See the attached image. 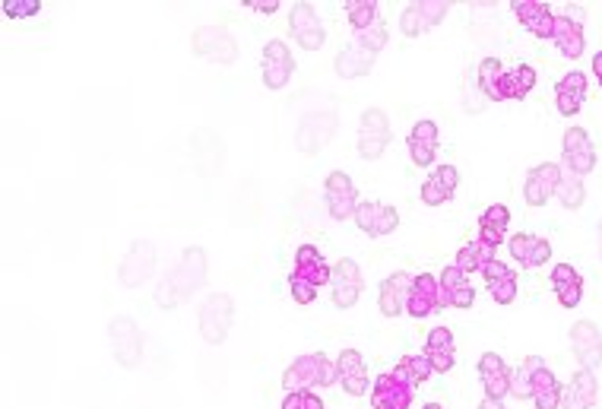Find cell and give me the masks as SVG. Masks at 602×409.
I'll use <instances>...</instances> for the list:
<instances>
[{"instance_id":"obj_1","label":"cell","mask_w":602,"mask_h":409,"mask_svg":"<svg viewBox=\"0 0 602 409\" xmlns=\"http://www.w3.org/2000/svg\"><path fill=\"white\" fill-rule=\"evenodd\" d=\"M206 273H210V260L200 245L184 248L178 264L162 276V283L156 286V305L162 311H175L184 302H191L197 289L206 286Z\"/></svg>"},{"instance_id":"obj_2","label":"cell","mask_w":602,"mask_h":409,"mask_svg":"<svg viewBox=\"0 0 602 409\" xmlns=\"http://www.w3.org/2000/svg\"><path fill=\"white\" fill-rule=\"evenodd\" d=\"M336 130H340V115H336L333 105L305 111V115L298 118V130H295L298 153L301 156H317L324 146H330V140L336 137Z\"/></svg>"},{"instance_id":"obj_3","label":"cell","mask_w":602,"mask_h":409,"mask_svg":"<svg viewBox=\"0 0 602 409\" xmlns=\"http://www.w3.org/2000/svg\"><path fill=\"white\" fill-rule=\"evenodd\" d=\"M235 324V299L229 292H213L206 295V302L197 311V327H200V340L206 346H222L229 340Z\"/></svg>"},{"instance_id":"obj_4","label":"cell","mask_w":602,"mask_h":409,"mask_svg":"<svg viewBox=\"0 0 602 409\" xmlns=\"http://www.w3.org/2000/svg\"><path fill=\"white\" fill-rule=\"evenodd\" d=\"M336 362H330L324 352H311V356H298L286 371H282V387L286 394L292 390H317L336 384Z\"/></svg>"},{"instance_id":"obj_5","label":"cell","mask_w":602,"mask_h":409,"mask_svg":"<svg viewBox=\"0 0 602 409\" xmlns=\"http://www.w3.org/2000/svg\"><path fill=\"white\" fill-rule=\"evenodd\" d=\"M108 343H111V356H115V362L121 368H137L143 362V349H146L143 330H140V324L134 318H127V314L111 318Z\"/></svg>"},{"instance_id":"obj_6","label":"cell","mask_w":602,"mask_h":409,"mask_svg":"<svg viewBox=\"0 0 602 409\" xmlns=\"http://www.w3.org/2000/svg\"><path fill=\"white\" fill-rule=\"evenodd\" d=\"M156 264H159V257H156L153 241H146V238L130 241L127 254L121 257V264H118V283L124 289H140L143 283L153 280Z\"/></svg>"},{"instance_id":"obj_7","label":"cell","mask_w":602,"mask_h":409,"mask_svg":"<svg viewBox=\"0 0 602 409\" xmlns=\"http://www.w3.org/2000/svg\"><path fill=\"white\" fill-rule=\"evenodd\" d=\"M191 48H194L197 58L210 61V64L229 67V64L238 61V42H235V35H232L229 29H222V26H200V29H194Z\"/></svg>"},{"instance_id":"obj_8","label":"cell","mask_w":602,"mask_h":409,"mask_svg":"<svg viewBox=\"0 0 602 409\" xmlns=\"http://www.w3.org/2000/svg\"><path fill=\"white\" fill-rule=\"evenodd\" d=\"M390 143V121H387V111L384 108H365L362 111V121H359V156L374 162L381 159L384 150Z\"/></svg>"},{"instance_id":"obj_9","label":"cell","mask_w":602,"mask_h":409,"mask_svg":"<svg viewBox=\"0 0 602 409\" xmlns=\"http://www.w3.org/2000/svg\"><path fill=\"white\" fill-rule=\"evenodd\" d=\"M324 197H327V213L330 219L336 222H346V219H355V210H359V191H355V184L346 172H330L327 181H324Z\"/></svg>"},{"instance_id":"obj_10","label":"cell","mask_w":602,"mask_h":409,"mask_svg":"<svg viewBox=\"0 0 602 409\" xmlns=\"http://www.w3.org/2000/svg\"><path fill=\"white\" fill-rule=\"evenodd\" d=\"M289 32L298 42V48H305V51H321L327 42V29H324L321 16H317V10L311 4H292Z\"/></svg>"},{"instance_id":"obj_11","label":"cell","mask_w":602,"mask_h":409,"mask_svg":"<svg viewBox=\"0 0 602 409\" xmlns=\"http://www.w3.org/2000/svg\"><path fill=\"white\" fill-rule=\"evenodd\" d=\"M260 73H263V86L267 89H286L289 86L292 73H295V58L282 39H270L267 45H263Z\"/></svg>"},{"instance_id":"obj_12","label":"cell","mask_w":602,"mask_h":409,"mask_svg":"<svg viewBox=\"0 0 602 409\" xmlns=\"http://www.w3.org/2000/svg\"><path fill=\"white\" fill-rule=\"evenodd\" d=\"M561 150H564V165L568 172H574L577 178H587L596 169V150L593 140L583 127H568L561 137Z\"/></svg>"},{"instance_id":"obj_13","label":"cell","mask_w":602,"mask_h":409,"mask_svg":"<svg viewBox=\"0 0 602 409\" xmlns=\"http://www.w3.org/2000/svg\"><path fill=\"white\" fill-rule=\"evenodd\" d=\"M561 175H564V169L558 162H539L536 169L526 172V181H523L526 207H545V203L555 197Z\"/></svg>"},{"instance_id":"obj_14","label":"cell","mask_w":602,"mask_h":409,"mask_svg":"<svg viewBox=\"0 0 602 409\" xmlns=\"http://www.w3.org/2000/svg\"><path fill=\"white\" fill-rule=\"evenodd\" d=\"M355 226H359L371 238H384V235L400 229V213L393 210L390 203L359 200V210H355Z\"/></svg>"},{"instance_id":"obj_15","label":"cell","mask_w":602,"mask_h":409,"mask_svg":"<svg viewBox=\"0 0 602 409\" xmlns=\"http://www.w3.org/2000/svg\"><path fill=\"white\" fill-rule=\"evenodd\" d=\"M441 283L435 280L431 273H416L412 276V289H409V299H406V314L416 321H425L428 314L441 311Z\"/></svg>"},{"instance_id":"obj_16","label":"cell","mask_w":602,"mask_h":409,"mask_svg":"<svg viewBox=\"0 0 602 409\" xmlns=\"http://www.w3.org/2000/svg\"><path fill=\"white\" fill-rule=\"evenodd\" d=\"M336 381L346 390L349 397H365L371 390V378H368V365L362 359L359 349H343L340 359H336Z\"/></svg>"},{"instance_id":"obj_17","label":"cell","mask_w":602,"mask_h":409,"mask_svg":"<svg viewBox=\"0 0 602 409\" xmlns=\"http://www.w3.org/2000/svg\"><path fill=\"white\" fill-rule=\"evenodd\" d=\"M507 251L517 260L520 267L526 270H536V267H545L552 260V241L542 238V235H530V232H520L507 241Z\"/></svg>"},{"instance_id":"obj_18","label":"cell","mask_w":602,"mask_h":409,"mask_svg":"<svg viewBox=\"0 0 602 409\" xmlns=\"http://www.w3.org/2000/svg\"><path fill=\"white\" fill-rule=\"evenodd\" d=\"M599 400V378L593 368H577L571 384L561 390V409H593Z\"/></svg>"},{"instance_id":"obj_19","label":"cell","mask_w":602,"mask_h":409,"mask_svg":"<svg viewBox=\"0 0 602 409\" xmlns=\"http://www.w3.org/2000/svg\"><path fill=\"white\" fill-rule=\"evenodd\" d=\"M412 390L409 384H403L400 378H393V371H384V375L374 378V390H371V406L374 409H409L412 406Z\"/></svg>"},{"instance_id":"obj_20","label":"cell","mask_w":602,"mask_h":409,"mask_svg":"<svg viewBox=\"0 0 602 409\" xmlns=\"http://www.w3.org/2000/svg\"><path fill=\"white\" fill-rule=\"evenodd\" d=\"M571 346L580 359V368H599L602 365V330L593 321H577L571 327Z\"/></svg>"},{"instance_id":"obj_21","label":"cell","mask_w":602,"mask_h":409,"mask_svg":"<svg viewBox=\"0 0 602 409\" xmlns=\"http://www.w3.org/2000/svg\"><path fill=\"white\" fill-rule=\"evenodd\" d=\"M479 378H482V387H485V397L504 400L507 394H511V368H507V362L498 356V352H482Z\"/></svg>"},{"instance_id":"obj_22","label":"cell","mask_w":602,"mask_h":409,"mask_svg":"<svg viewBox=\"0 0 602 409\" xmlns=\"http://www.w3.org/2000/svg\"><path fill=\"white\" fill-rule=\"evenodd\" d=\"M511 10H514V16L520 20V26L530 29L536 39H552L555 13H552L549 4H542V0H514Z\"/></svg>"},{"instance_id":"obj_23","label":"cell","mask_w":602,"mask_h":409,"mask_svg":"<svg viewBox=\"0 0 602 409\" xmlns=\"http://www.w3.org/2000/svg\"><path fill=\"white\" fill-rule=\"evenodd\" d=\"M406 146H409L412 162H416L419 169L435 165V159H438V124L435 121H419L416 127L409 130Z\"/></svg>"},{"instance_id":"obj_24","label":"cell","mask_w":602,"mask_h":409,"mask_svg":"<svg viewBox=\"0 0 602 409\" xmlns=\"http://www.w3.org/2000/svg\"><path fill=\"white\" fill-rule=\"evenodd\" d=\"M409 289H412V276L409 273H390L387 280L381 283L378 292V308L384 318H400L406 314V299H409Z\"/></svg>"},{"instance_id":"obj_25","label":"cell","mask_w":602,"mask_h":409,"mask_svg":"<svg viewBox=\"0 0 602 409\" xmlns=\"http://www.w3.org/2000/svg\"><path fill=\"white\" fill-rule=\"evenodd\" d=\"M552 45L558 48L561 58H568V61L583 58V51H587V39H583V26L574 23V20H568V16H564V13H555Z\"/></svg>"},{"instance_id":"obj_26","label":"cell","mask_w":602,"mask_h":409,"mask_svg":"<svg viewBox=\"0 0 602 409\" xmlns=\"http://www.w3.org/2000/svg\"><path fill=\"white\" fill-rule=\"evenodd\" d=\"M374 61H378V54H374V51H368L362 45H349V48H343L340 54H336L333 70H336V77H340V80H362V77H368V73H371Z\"/></svg>"},{"instance_id":"obj_27","label":"cell","mask_w":602,"mask_h":409,"mask_svg":"<svg viewBox=\"0 0 602 409\" xmlns=\"http://www.w3.org/2000/svg\"><path fill=\"white\" fill-rule=\"evenodd\" d=\"M295 276H301V280H308L311 286L321 289L324 283L333 280V267H327L324 254L314 245H301L295 251Z\"/></svg>"},{"instance_id":"obj_28","label":"cell","mask_w":602,"mask_h":409,"mask_svg":"<svg viewBox=\"0 0 602 409\" xmlns=\"http://www.w3.org/2000/svg\"><path fill=\"white\" fill-rule=\"evenodd\" d=\"M552 289L558 295L561 308H577L583 299V276L571 264H555L552 267Z\"/></svg>"},{"instance_id":"obj_29","label":"cell","mask_w":602,"mask_h":409,"mask_svg":"<svg viewBox=\"0 0 602 409\" xmlns=\"http://www.w3.org/2000/svg\"><path fill=\"white\" fill-rule=\"evenodd\" d=\"M504 64L501 58H482L479 61V89L488 102H507V83H504Z\"/></svg>"},{"instance_id":"obj_30","label":"cell","mask_w":602,"mask_h":409,"mask_svg":"<svg viewBox=\"0 0 602 409\" xmlns=\"http://www.w3.org/2000/svg\"><path fill=\"white\" fill-rule=\"evenodd\" d=\"M561 384L555 378V371L549 365H542L536 375H533V390H530V400L536 409H561Z\"/></svg>"},{"instance_id":"obj_31","label":"cell","mask_w":602,"mask_h":409,"mask_svg":"<svg viewBox=\"0 0 602 409\" xmlns=\"http://www.w3.org/2000/svg\"><path fill=\"white\" fill-rule=\"evenodd\" d=\"M431 375H435V368H431L428 356H403L397 365H393V378H400L412 390L422 387Z\"/></svg>"},{"instance_id":"obj_32","label":"cell","mask_w":602,"mask_h":409,"mask_svg":"<svg viewBox=\"0 0 602 409\" xmlns=\"http://www.w3.org/2000/svg\"><path fill=\"white\" fill-rule=\"evenodd\" d=\"M507 83V102H523L536 86V67L533 64H517L514 70L504 73Z\"/></svg>"},{"instance_id":"obj_33","label":"cell","mask_w":602,"mask_h":409,"mask_svg":"<svg viewBox=\"0 0 602 409\" xmlns=\"http://www.w3.org/2000/svg\"><path fill=\"white\" fill-rule=\"evenodd\" d=\"M495 248H488V245H482V241L476 238V241H469V245H463L460 251H457V260L454 264L469 276V273H482L485 270V264L488 260H495Z\"/></svg>"},{"instance_id":"obj_34","label":"cell","mask_w":602,"mask_h":409,"mask_svg":"<svg viewBox=\"0 0 602 409\" xmlns=\"http://www.w3.org/2000/svg\"><path fill=\"white\" fill-rule=\"evenodd\" d=\"M555 197H558V203L564 210H580L583 200H587V184H583V178H577L574 172H564L561 181H558Z\"/></svg>"},{"instance_id":"obj_35","label":"cell","mask_w":602,"mask_h":409,"mask_svg":"<svg viewBox=\"0 0 602 409\" xmlns=\"http://www.w3.org/2000/svg\"><path fill=\"white\" fill-rule=\"evenodd\" d=\"M545 365V359L542 356H530V359H523L514 371H511V394L517 397V400H526L530 397V390H533V375L536 371Z\"/></svg>"},{"instance_id":"obj_36","label":"cell","mask_w":602,"mask_h":409,"mask_svg":"<svg viewBox=\"0 0 602 409\" xmlns=\"http://www.w3.org/2000/svg\"><path fill=\"white\" fill-rule=\"evenodd\" d=\"M346 13H349V23L355 32H365L381 20L374 0H352V4H346Z\"/></svg>"},{"instance_id":"obj_37","label":"cell","mask_w":602,"mask_h":409,"mask_svg":"<svg viewBox=\"0 0 602 409\" xmlns=\"http://www.w3.org/2000/svg\"><path fill=\"white\" fill-rule=\"evenodd\" d=\"M330 286H352V289H362V286H365V283H362V267L355 264L352 257H343V260H336Z\"/></svg>"},{"instance_id":"obj_38","label":"cell","mask_w":602,"mask_h":409,"mask_svg":"<svg viewBox=\"0 0 602 409\" xmlns=\"http://www.w3.org/2000/svg\"><path fill=\"white\" fill-rule=\"evenodd\" d=\"M583 102H587V92H577V89H568V86L555 83V105H558V115L574 118L577 111L583 108Z\"/></svg>"},{"instance_id":"obj_39","label":"cell","mask_w":602,"mask_h":409,"mask_svg":"<svg viewBox=\"0 0 602 409\" xmlns=\"http://www.w3.org/2000/svg\"><path fill=\"white\" fill-rule=\"evenodd\" d=\"M387 39H390V32H387V23L384 20H378L371 29H365V32H355V45H362V48H368V51H374V54H381L384 48H387Z\"/></svg>"},{"instance_id":"obj_40","label":"cell","mask_w":602,"mask_h":409,"mask_svg":"<svg viewBox=\"0 0 602 409\" xmlns=\"http://www.w3.org/2000/svg\"><path fill=\"white\" fill-rule=\"evenodd\" d=\"M42 13V0H4L7 20H29V16Z\"/></svg>"},{"instance_id":"obj_41","label":"cell","mask_w":602,"mask_h":409,"mask_svg":"<svg viewBox=\"0 0 602 409\" xmlns=\"http://www.w3.org/2000/svg\"><path fill=\"white\" fill-rule=\"evenodd\" d=\"M282 409H327V406L314 390H292V394L282 397Z\"/></svg>"},{"instance_id":"obj_42","label":"cell","mask_w":602,"mask_h":409,"mask_svg":"<svg viewBox=\"0 0 602 409\" xmlns=\"http://www.w3.org/2000/svg\"><path fill=\"white\" fill-rule=\"evenodd\" d=\"M400 29H403L406 39H416V35L428 32V23L422 20V13H419V7H416V4H409V7L400 13Z\"/></svg>"},{"instance_id":"obj_43","label":"cell","mask_w":602,"mask_h":409,"mask_svg":"<svg viewBox=\"0 0 602 409\" xmlns=\"http://www.w3.org/2000/svg\"><path fill=\"white\" fill-rule=\"evenodd\" d=\"M416 7H419V13H422V20L428 23V29H435L444 16H447V10H450V4L447 0H416Z\"/></svg>"},{"instance_id":"obj_44","label":"cell","mask_w":602,"mask_h":409,"mask_svg":"<svg viewBox=\"0 0 602 409\" xmlns=\"http://www.w3.org/2000/svg\"><path fill=\"white\" fill-rule=\"evenodd\" d=\"M289 292L298 305H314V299H317V286H311L308 280H301L295 273L289 276Z\"/></svg>"},{"instance_id":"obj_45","label":"cell","mask_w":602,"mask_h":409,"mask_svg":"<svg viewBox=\"0 0 602 409\" xmlns=\"http://www.w3.org/2000/svg\"><path fill=\"white\" fill-rule=\"evenodd\" d=\"M479 226H492V229H507L511 226V210L504 207V203H492L485 213H482V219H479Z\"/></svg>"},{"instance_id":"obj_46","label":"cell","mask_w":602,"mask_h":409,"mask_svg":"<svg viewBox=\"0 0 602 409\" xmlns=\"http://www.w3.org/2000/svg\"><path fill=\"white\" fill-rule=\"evenodd\" d=\"M431 178H435L450 197H454L457 188H460V172H457V165H438V169L431 172Z\"/></svg>"},{"instance_id":"obj_47","label":"cell","mask_w":602,"mask_h":409,"mask_svg":"<svg viewBox=\"0 0 602 409\" xmlns=\"http://www.w3.org/2000/svg\"><path fill=\"white\" fill-rule=\"evenodd\" d=\"M488 292H492V299L504 308V305H514L517 302V276H511V280H501L495 286H488Z\"/></svg>"},{"instance_id":"obj_48","label":"cell","mask_w":602,"mask_h":409,"mask_svg":"<svg viewBox=\"0 0 602 409\" xmlns=\"http://www.w3.org/2000/svg\"><path fill=\"white\" fill-rule=\"evenodd\" d=\"M447 200H450V194L441 188V184H438L435 178H428V181L422 184V203H425V207H444Z\"/></svg>"},{"instance_id":"obj_49","label":"cell","mask_w":602,"mask_h":409,"mask_svg":"<svg viewBox=\"0 0 602 409\" xmlns=\"http://www.w3.org/2000/svg\"><path fill=\"white\" fill-rule=\"evenodd\" d=\"M482 276H485V283H488V286H495V283H501V280H511L514 270L507 267L504 260H498V257H495V260H488V264H485Z\"/></svg>"},{"instance_id":"obj_50","label":"cell","mask_w":602,"mask_h":409,"mask_svg":"<svg viewBox=\"0 0 602 409\" xmlns=\"http://www.w3.org/2000/svg\"><path fill=\"white\" fill-rule=\"evenodd\" d=\"M425 356H428L431 368H435L438 375H447V371L454 368V362H457V359H454V349H428Z\"/></svg>"},{"instance_id":"obj_51","label":"cell","mask_w":602,"mask_h":409,"mask_svg":"<svg viewBox=\"0 0 602 409\" xmlns=\"http://www.w3.org/2000/svg\"><path fill=\"white\" fill-rule=\"evenodd\" d=\"M428 349H454V333H450V327H435L428 333L425 340V352Z\"/></svg>"},{"instance_id":"obj_52","label":"cell","mask_w":602,"mask_h":409,"mask_svg":"<svg viewBox=\"0 0 602 409\" xmlns=\"http://www.w3.org/2000/svg\"><path fill=\"white\" fill-rule=\"evenodd\" d=\"M476 305V289L473 286H463L454 295H447V308H473Z\"/></svg>"},{"instance_id":"obj_53","label":"cell","mask_w":602,"mask_h":409,"mask_svg":"<svg viewBox=\"0 0 602 409\" xmlns=\"http://www.w3.org/2000/svg\"><path fill=\"white\" fill-rule=\"evenodd\" d=\"M504 232L507 229H492V226H479V241H482V245H488V248H501V241H504Z\"/></svg>"},{"instance_id":"obj_54","label":"cell","mask_w":602,"mask_h":409,"mask_svg":"<svg viewBox=\"0 0 602 409\" xmlns=\"http://www.w3.org/2000/svg\"><path fill=\"white\" fill-rule=\"evenodd\" d=\"M558 83H561V86H568V89H577V92H587V86H590L587 73H580V70H568Z\"/></svg>"},{"instance_id":"obj_55","label":"cell","mask_w":602,"mask_h":409,"mask_svg":"<svg viewBox=\"0 0 602 409\" xmlns=\"http://www.w3.org/2000/svg\"><path fill=\"white\" fill-rule=\"evenodd\" d=\"M244 7H251L254 13H263V16H273L279 10V0H244Z\"/></svg>"},{"instance_id":"obj_56","label":"cell","mask_w":602,"mask_h":409,"mask_svg":"<svg viewBox=\"0 0 602 409\" xmlns=\"http://www.w3.org/2000/svg\"><path fill=\"white\" fill-rule=\"evenodd\" d=\"M564 16H568V20H574V23H583V7L568 4V7H564Z\"/></svg>"},{"instance_id":"obj_57","label":"cell","mask_w":602,"mask_h":409,"mask_svg":"<svg viewBox=\"0 0 602 409\" xmlns=\"http://www.w3.org/2000/svg\"><path fill=\"white\" fill-rule=\"evenodd\" d=\"M476 409H504V400H492V397H482V403Z\"/></svg>"},{"instance_id":"obj_58","label":"cell","mask_w":602,"mask_h":409,"mask_svg":"<svg viewBox=\"0 0 602 409\" xmlns=\"http://www.w3.org/2000/svg\"><path fill=\"white\" fill-rule=\"evenodd\" d=\"M593 77L602 83V51H599V54H593Z\"/></svg>"},{"instance_id":"obj_59","label":"cell","mask_w":602,"mask_h":409,"mask_svg":"<svg viewBox=\"0 0 602 409\" xmlns=\"http://www.w3.org/2000/svg\"><path fill=\"white\" fill-rule=\"evenodd\" d=\"M422 409H444V406H441V403H425Z\"/></svg>"},{"instance_id":"obj_60","label":"cell","mask_w":602,"mask_h":409,"mask_svg":"<svg viewBox=\"0 0 602 409\" xmlns=\"http://www.w3.org/2000/svg\"><path fill=\"white\" fill-rule=\"evenodd\" d=\"M599 257H602V219H599Z\"/></svg>"}]
</instances>
